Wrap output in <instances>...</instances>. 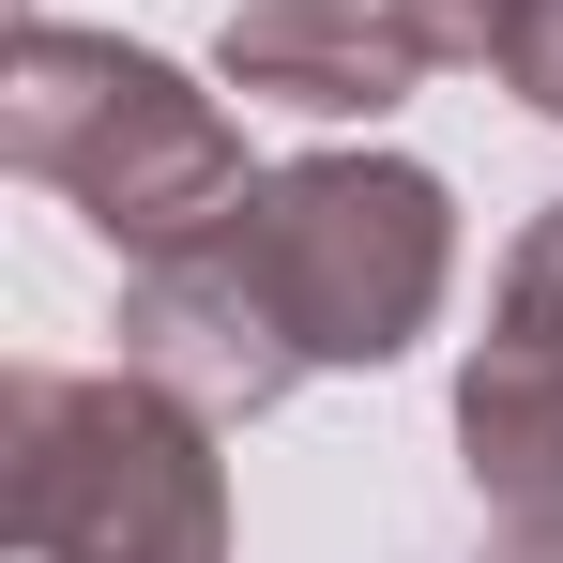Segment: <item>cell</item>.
I'll return each instance as SVG.
<instances>
[{
  "instance_id": "cell-1",
  "label": "cell",
  "mask_w": 563,
  "mask_h": 563,
  "mask_svg": "<svg viewBox=\"0 0 563 563\" xmlns=\"http://www.w3.org/2000/svg\"><path fill=\"white\" fill-rule=\"evenodd\" d=\"M457 289V198L411 153H305L260 168L229 229L122 260V366L198 396L213 427L275 411L335 366H396Z\"/></svg>"
},
{
  "instance_id": "cell-2",
  "label": "cell",
  "mask_w": 563,
  "mask_h": 563,
  "mask_svg": "<svg viewBox=\"0 0 563 563\" xmlns=\"http://www.w3.org/2000/svg\"><path fill=\"white\" fill-rule=\"evenodd\" d=\"M0 153L62 198V213H92L122 260H168V244L229 229V213L260 198L244 122L198 92L184 62H153V46H122V31H62V15L15 31Z\"/></svg>"
},
{
  "instance_id": "cell-3",
  "label": "cell",
  "mask_w": 563,
  "mask_h": 563,
  "mask_svg": "<svg viewBox=\"0 0 563 563\" xmlns=\"http://www.w3.org/2000/svg\"><path fill=\"white\" fill-rule=\"evenodd\" d=\"M0 533L15 563H229L213 411L153 366H15L0 380Z\"/></svg>"
},
{
  "instance_id": "cell-4",
  "label": "cell",
  "mask_w": 563,
  "mask_h": 563,
  "mask_svg": "<svg viewBox=\"0 0 563 563\" xmlns=\"http://www.w3.org/2000/svg\"><path fill=\"white\" fill-rule=\"evenodd\" d=\"M457 472L487 503V533H549L563 549V198L503 244L487 335L457 366Z\"/></svg>"
},
{
  "instance_id": "cell-5",
  "label": "cell",
  "mask_w": 563,
  "mask_h": 563,
  "mask_svg": "<svg viewBox=\"0 0 563 563\" xmlns=\"http://www.w3.org/2000/svg\"><path fill=\"white\" fill-rule=\"evenodd\" d=\"M213 77L260 107H305V122H380L427 92V31L396 0H244L213 31Z\"/></svg>"
},
{
  "instance_id": "cell-6",
  "label": "cell",
  "mask_w": 563,
  "mask_h": 563,
  "mask_svg": "<svg viewBox=\"0 0 563 563\" xmlns=\"http://www.w3.org/2000/svg\"><path fill=\"white\" fill-rule=\"evenodd\" d=\"M396 15L427 31V62H487V77H518L563 31V0H396Z\"/></svg>"
},
{
  "instance_id": "cell-7",
  "label": "cell",
  "mask_w": 563,
  "mask_h": 563,
  "mask_svg": "<svg viewBox=\"0 0 563 563\" xmlns=\"http://www.w3.org/2000/svg\"><path fill=\"white\" fill-rule=\"evenodd\" d=\"M487 563H563V549H549V533H503V549H487Z\"/></svg>"
}]
</instances>
